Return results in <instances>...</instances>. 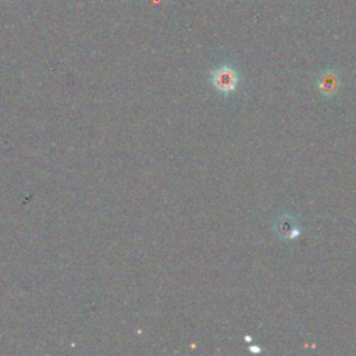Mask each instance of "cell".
I'll list each match as a JSON object with an SVG mask.
<instances>
[{
  "label": "cell",
  "mask_w": 356,
  "mask_h": 356,
  "mask_svg": "<svg viewBox=\"0 0 356 356\" xmlns=\"http://www.w3.org/2000/svg\"><path fill=\"white\" fill-rule=\"evenodd\" d=\"M211 83L217 92L228 95L236 90L239 75L235 68L229 65H221L211 72Z\"/></svg>",
  "instance_id": "obj_1"
},
{
  "label": "cell",
  "mask_w": 356,
  "mask_h": 356,
  "mask_svg": "<svg viewBox=\"0 0 356 356\" xmlns=\"http://www.w3.org/2000/svg\"><path fill=\"white\" fill-rule=\"evenodd\" d=\"M317 86L320 89V92L324 95V96H332L338 92L339 89V78H338V74L335 71H325L318 82H317Z\"/></svg>",
  "instance_id": "obj_2"
},
{
  "label": "cell",
  "mask_w": 356,
  "mask_h": 356,
  "mask_svg": "<svg viewBox=\"0 0 356 356\" xmlns=\"http://www.w3.org/2000/svg\"><path fill=\"white\" fill-rule=\"evenodd\" d=\"M277 231L280 236L286 239H293L300 235V229L298 228L295 220L291 216H282L277 222Z\"/></svg>",
  "instance_id": "obj_3"
}]
</instances>
